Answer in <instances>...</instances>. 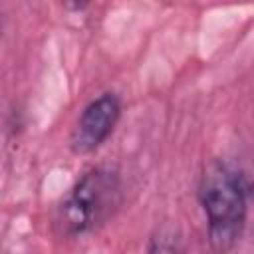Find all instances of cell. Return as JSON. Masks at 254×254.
Wrapping results in <instances>:
<instances>
[{
  "label": "cell",
  "instance_id": "obj_5",
  "mask_svg": "<svg viewBox=\"0 0 254 254\" xmlns=\"http://www.w3.org/2000/svg\"><path fill=\"white\" fill-rule=\"evenodd\" d=\"M65 8H71V10H83V8H87V4H65Z\"/></svg>",
  "mask_w": 254,
  "mask_h": 254
},
{
  "label": "cell",
  "instance_id": "obj_2",
  "mask_svg": "<svg viewBox=\"0 0 254 254\" xmlns=\"http://www.w3.org/2000/svg\"><path fill=\"white\" fill-rule=\"evenodd\" d=\"M121 173L111 165L87 169L56 208L54 228L64 238H79L101 228L121 206Z\"/></svg>",
  "mask_w": 254,
  "mask_h": 254
},
{
  "label": "cell",
  "instance_id": "obj_1",
  "mask_svg": "<svg viewBox=\"0 0 254 254\" xmlns=\"http://www.w3.org/2000/svg\"><path fill=\"white\" fill-rule=\"evenodd\" d=\"M246 175L224 159H210L198 177L196 196L206 216V238L214 254H228L242 238L248 216Z\"/></svg>",
  "mask_w": 254,
  "mask_h": 254
},
{
  "label": "cell",
  "instance_id": "obj_3",
  "mask_svg": "<svg viewBox=\"0 0 254 254\" xmlns=\"http://www.w3.org/2000/svg\"><path fill=\"white\" fill-rule=\"evenodd\" d=\"M121 97L113 91H105L91 99L79 113L71 135L69 149L73 155H89L97 151L109 135L115 131L121 119Z\"/></svg>",
  "mask_w": 254,
  "mask_h": 254
},
{
  "label": "cell",
  "instance_id": "obj_4",
  "mask_svg": "<svg viewBox=\"0 0 254 254\" xmlns=\"http://www.w3.org/2000/svg\"><path fill=\"white\" fill-rule=\"evenodd\" d=\"M147 254H187L181 228L173 222H161L149 236Z\"/></svg>",
  "mask_w": 254,
  "mask_h": 254
}]
</instances>
